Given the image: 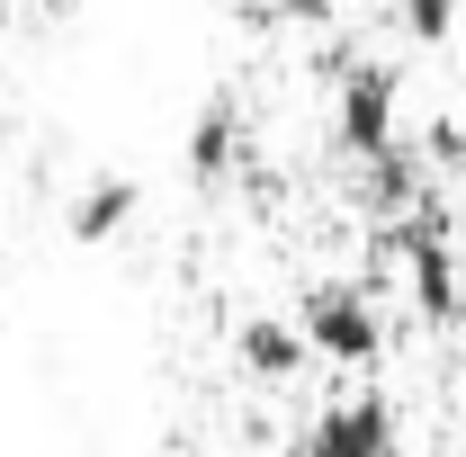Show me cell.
<instances>
[{
    "label": "cell",
    "instance_id": "1",
    "mask_svg": "<svg viewBox=\"0 0 466 457\" xmlns=\"http://www.w3.org/2000/svg\"><path fill=\"white\" fill-rule=\"evenodd\" d=\"M296 332H305V350H314L323 368H350V377H368V368L386 359L377 296H368L359 279H323V287H305V305H296Z\"/></svg>",
    "mask_w": 466,
    "mask_h": 457
},
{
    "label": "cell",
    "instance_id": "2",
    "mask_svg": "<svg viewBox=\"0 0 466 457\" xmlns=\"http://www.w3.org/2000/svg\"><path fill=\"white\" fill-rule=\"evenodd\" d=\"M395 108H404V72L395 63H350L341 90H332V135H341L350 162H377L386 144H404L395 135Z\"/></svg>",
    "mask_w": 466,
    "mask_h": 457
},
{
    "label": "cell",
    "instance_id": "3",
    "mask_svg": "<svg viewBox=\"0 0 466 457\" xmlns=\"http://www.w3.org/2000/svg\"><path fill=\"white\" fill-rule=\"evenodd\" d=\"M305 457H404V412L377 395H350V403H323L305 421Z\"/></svg>",
    "mask_w": 466,
    "mask_h": 457
},
{
    "label": "cell",
    "instance_id": "4",
    "mask_svg": "<svg viewBox=\"0 0 466 457\" xmlns=\"http://www.w3.org/2000/svg\"><path fill=\"white\" fill-rule=\"evenodd\" d=\"M135 216H144V188H135L126 171H99L90 188H81V198H72L63 233H72V242H116V233L135 225Z\"/></svg>",
    "mask_w": 466,
    "mask_h": 457
},
{
    "label": "cell",
    "instance_id": "5",
    "mask_svg": "<svg viewBox=\"0 0 466 457\" xmlns=\"http://www.w3.org/2000/svg\"><path fill=\"white\" fill-rule=\"evenodd\" d=\"M233 359H242L260 386H288V377H305V359H314V350H305V332H296V323H279V314H251V323L233 332Z\"/></svg>",
    "mask_w": 466,
    "mask_h": 457
},
{
    "label": "cell",
    "instance_id": "6",
    "mask_svg": "<svg viewBox=\"0 0 466 457\" xmlns=\"http://www.w3.org/2000/svg\"><path fill=\"white\" fill-rule=\"evenodd\" d=\"M233 162H242V117H233V99H216V108L188 126V179L198 188H225Z\"/></svg>",
    "mask_w": 466,
    "mask_h": 457
},
{
    "label": "cell",
    "instance_id": "7",
    "mask_svg": "<svg viewBox=\"0 0 466 457\" xmlns=\"http://www.w3.org/2000/svg\"><path fill=\"white\" fill-rule=\"evenodd\" d=\"M421 162H431V179L449 188V179H466V126L458 117H431L421 126Z\"/></svg>",
    "mask_w": 466,
    "mask_h": 457
},
{
    "label": "cell",
    "instance_id": "8",
    "mask_svg": "<svg viewBox=\"0 0 466 457\" xmlns=\"http://www.w3.org/2000/svg\"><path fill=\"white\" fill-rule=\"evenodd\" d=\"M449 27H458V0H404V36L412 46H449Z\"/></svg>",
    "mask_w": 466,
    "mask_h": 457
},
{
    "label": "cell",
    "instance_id": "9",
    "mask_svg": "<svg viewBox=\"0 0 466 457\" xmlns=\"http://www.w3.org/2000/svg\"><path fill=\"white\" fill-rule=\"evenodd\" d=\"M269 9H279V18H296V27H323L341 0H269Z\"/></svg>",
    "mask_w": 466,
    "mask_h": 457
},
{
    "label": "cell",
    "instance_id": "10",
    "mask_svg": "<svg viewBox=\"0 0 466 457\" xmlns=\"http://www.w3.org/2000/svg\"><path fill=\"white\" fill-rule=\"evenodd\" d=\"M0 144H9V72H0Z\"/></svg>",
    "mask_w": 466,
    "mask_h": 457
},
{
    "label": "cell",
    "instance_id": "11",
    "mask_svg": "<svg viewBox=\"0 0 466 457\" xmlns=\"http://www.w3.org/2000/svg\"><path fill=\"white\" fill-rule=\"evenodd\" d=\"M421 457H466V449H449V440H431V449H421Z\"/></svg>",
    "mask_w": 466,
    "mask_h": 457
}]
</instances>
